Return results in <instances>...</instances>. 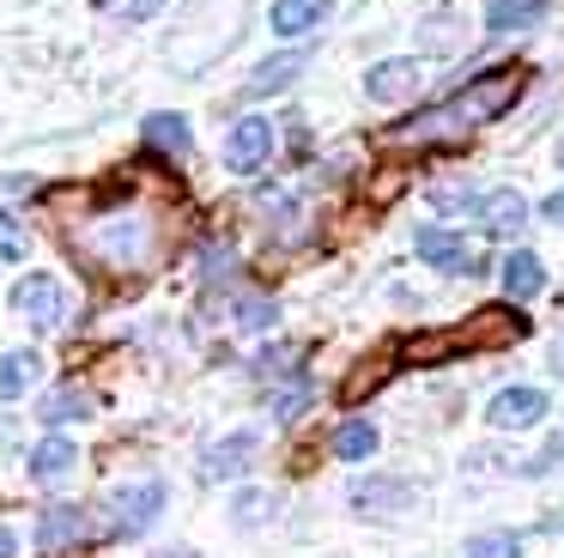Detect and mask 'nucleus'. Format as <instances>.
<instances>
[{
  "label": "nucleus",
  "mask_w": 564,
  "mask_h": 558,
  "mask_svg": "<svg viewBox=\"0 0 564 558\" xmlns=\"http://www.w3.org/2000/svg\"><path fill=\"white\" fill-rule=\"evenodd\" d=\"M516 92H522V67H491V73H479L467 92L443 97L437 109L389 128V140L406 146V140H455V133H474V128H486V121H498L503 109L516 104Z\"/></svg>",
  "instance_id": "obj_1"
},
{
  "label": "nucleus",
  "mask_w": 564,
  "mask_h": 558,
  "mask_svg": "<svg viewBox=\"0 0 564 558\" xmlns=\"http://www.w3.org/2000/svg\"><path fill=\"white\" fill-rule=\"evenodd\" d=\"M74 243L98 267H110V273H140V267H152V255H159V225H152V213H140V206H116V213H98L91 225H79Z\"/></svg>",
  "instance_id": "obj_2"
},
{
  "label": "nucleus",
  "mask_w": 564,
  "mask_h": 558,
  "mask_svg": "<svg viewBox=\"0 0 564 558\" xmlns=\"http://www.w3.org/2000/svg\"><path fill=\"white\" fill-rule=\"evenodd\" d=\"M164 480H134V485H116L110 492V534L116 540H134V534H147L152 522L164 516Z\"/></svg>",
  "instance_id": "obj_3"
},
{
  "label": "nucleus",
  "mask_w": 564,
  "mask_h": 558,
  "mask_svg": "<svg viewBox=\"0 0 564 558\" xmlns=\"http://www.w3.org/2000/svg\"><path fill=\"white\" fill-rule=\"evenodd\" d=\"M13 310L25 315L31 328H43V334H50V328L67 322V286L55 273H25L13 286Z\"/></svg>",
  "instance_id": "obj_4"
},
{
  "label": "nucleus",
  "mask_w": 564,
  "mask_h": 558,
  "mask_svg": "<svg viewBox=\"0 0 564 558\" xmlns=\"http://www.w3.org/2000/svg\"><path fill=\"white\" fill-rule=\"evenodd\" d=\"M268 158H273V121L268 116H243L225 133V170L231 176H256Z\"/></svg>",
  "instance_id": "obj_5"
},
{
  "label": "nucleus",
  "mask_w": 564,
  "mask_h": 558,
  "mask_svg": "<svg viewBox=\"0 0 564 558\" xmlns=\"http://www.w3.org/2000/svg\"><path fill=\"white\" fill-rule=\"evenodd\" d=\"M486 419L498 425V431H528V425L546 419V395H540V388H528V383L498 388V395H491V407H486Z\"/></svg>",
  "instance_id": "obj_6"
},
{
  "label": "nucleus",
  "mask_w": 564,
  "mask_h": 558,
  "mask_svg": "<svg viewBox=\"0 0 564 558\" xmlns=\"http://www.w3.org/2000/svg\"><path fill=\"white\" fill-rule=\"evenodd\" d=\"M419 85H425V67H419V61H377V67L365 73V92L377 97V104H406V97H419Z\"/></svg>",
  "instance_id": "obj_7"
},
{
  "label": "nucleus",
  "mask_w": 564,
  "mask_h": 558,
  "mask_svg": "<svg viewBox=\"0 0 564 558\" xmlns=\"http://www.w3.org/2000/svg\"><path fill=\"white\" fill-rule=\"evenodd\" d=\"M413 249H419V261H431V267H443V273H474V249H467V237H455V230H443V225H425L413 237Z\"/></svg>",
  "instance_id": "obj_8"
},
{
  "label": "nucleus",
  "mask_w": 564,
  "mask_h": 558,
  "mask_svg": "<svg viewBox=\"0 0 564 558\" xmlns=\"http://www.w3.org/2000/svg\"><path fill=\"white\" fill-rule=\"evenodd\" d=\"M91 534V516L79 504H50L37 516V546L43 552H67V546H79Z\"/></svg>",
  "instance_id": "obj_9"
},
{
  "label": "nucleus",
  "mask_w": 564,
  "mask_h": 558,
  "mask_svg": "<svg viewBox=\"0 0 564 558\" xmlns=\"http://www.w3.org/2000/svg\"><path fill=\"white\" fill-rule=\"evenodd\" d=\"M256 449H261V437L256 431H231V437H219V443L200 455V480H237V473L256 461Z\"/></svg>",
  "instance_id": "obj_10"
},
{
  "label": "nucleus",
  "mask_w": 564,
  "mask_h": 558,
  "mask_svg": "<svg viewBox=\"0 0 564 558\" xmlns=\"http://www.w3.org/2000/svg\"><path fill=\"white\" fill-rule=\"evenodd\" d=\"M474 213H479V225H486L491 237H516V230L528 225V201H522L516 189H491V194H479Z\"/></svg>",
  "instance_id": "obj_11"
},
{
  "label": "nucleus",
  "mask_w": 564,
  "mask_h": 558,
  "mask_svg": "<svg viewBox=\"0 0 564 558\" xmlns=\"http://www.w3.org/2000/svg\"><path fill=\"white\" fill-rule=\"evenodd\" d=\"M74 468H79V443H74V437H43V443L31 449V480H37V485L67 480Z\"/></svg>",
  "instance_id": "obj_12"
},
{
  "label": "nucleus",
  "mask_w": 564,
  "mask_h": 558,
  "mask_svg": "<svg viewBox=\"0 0 564 558\" xmlns=\"http://www.w3.org/2000/svg\"><path fill=\"white\" fill-rule=\"evenodd\" d=\"M310 67V55L304 49H292V55H273V61H261L256 73H249V85H243V97H268V92H285V85L297 79V73Z\"/></svg>",
  "instance_id": "obj_13"
},
{
  "label": "nucleus",
  "mask_w": 564,
  "mask_h": 558,
  "mask_svg": "<svg viewBox=\"0 0 564 558\" xmlns=\"http://www.w3.org/2000/svg\"><path fill=\"white\" fill-rule=\"evenodd\" d=\"M322 19H328V0H273V12H268L273 36H304Z\"/></svg>",
  "instance_id": "obj_14"
},
{
  "label": "nucleus",
  "mask_w": 564,
  "mask_h": 558,
  "mask_svg": "<svg viewBox=\"0 0 564 558\" xmlns=\"http://www.w3.org/2000/svg\"><path fill=\"white\" fill-rule=\"evenodd\" d=\"M540 286H546V267H540L534 249H510V255H503V291H510L516 303H528Z\"/></svg>",
  "instance_id": "obj_15"
},
{
  "label": "nucleus",
  "mask_w": 564,
  "mask_h": 558,
  "mask_svg": "<svg viewBox=\"0 0 564 558\" xmlns=\"http://www.w3.org/2000/svg\"><path fill=\"white\" fill-rule=\"evenodd\" d=\"M546 0H486L491 31H534V24H546Z\"/></svg>",
  "instance_id": "obj_16"
},
{
  "label": "nucleus",
  "mask_w": 564,
  "mask_h": 558,
  "mask_svg": "<svg viewBox=\"0 0 564 558\" xmlns=\"http://www.w3.org/2000/svg\"><path fill=\"white\" fill-rule=\"evenodd\" d=\"M43 376V358L31 346H19V352H7L0 358V400H19V395H31V383Z\"/></svg>",
  "instance_id": "obj_17"
},
{
  "label": "nucleus",
  "mask_w": 564,
  "mask_h": 558,
  "mask_svg": "<svg viewBox=\"0 0 564 558\" xmlns=\"http://www.w3.org/2000/svg\"><path fill=\"white\" fill-rule=\"evenodd\" d=\"M43 425H74V419H91V395L79 383H62L55 395H43Z\"/></svg>",
  "instance_id": "obj_18"
},
{
  "label": "nucleus",
  "mask_w": 564,
  "mask_h": 558,
  "mask_svg": "<svg viewBox=\"0 0 564 558\" xmlns=\"http://www.w3.org/2000/svg\"><path fill=\"white\" fill-rule=\"evenodd\" d=\"M147 146H159V152L183 158L188 146H195V133H188V116H171V109H159V116H147Z\"/></svg>",
  "instance_id": "obj_19"
},
{
  "label": "nucleus",
  "mask_w": 564,
  "mask_h": 558,
  "mask_svg": "<svg viewBox=\"0 0 564 558\" xmlns=\"http://www.w3.org/2000/svg\"><path fill=\"white\" fill-rule=\"evenodd\" d=\"M334 455H340V461H370V455H377V425H370V419H346L340 431H334Z\"/></svg>",
  "instance_id": "obj_20"
},
{
  "label": "nucleus",
  "mask_w": 564,
  "mask_h": 558,
  "mask_svg": "<svg viewBox=\"0 0 564 558\" xmlns=\"http://www.w3.org/2000/svg\"><path fill=\"white\" fill-rule=\"evenodd\" d=\"M406 497H413V492H406V480H358L352 485V504L358 509H401Z\"/></svg>",
  "instance_id": "obj_21"
},
{
  "label": "nucleus",
  "mask_w": 564,
  "mask_h": 558,
  "mask_svg": "<svg viewBox=\"0 0 564 558\" xmlns=\"http://www.w3.org/2000/svg\"><path fill=\"white\" fill-rule=\"evenodd\" d=\"M280 322V303L273 298H261V291H243V298H237V328H243V334H261V328H273Z\"/></svg>",
  "instance_id": "obj_22"
},
{
  "label": "nucleus",
  "mask_w": 564,
  "mask_h": 558,
  "mask_svg": "<svg viewBox=\"0 0 564 558\" xmlns=\"http://www.w3.org/2000/svg\"><path fill=\"white\" fill-rule=\"evenodd\" d=\"M273 516V492H237L231 497V522L237 528H261Z\"/></svg>",
  "instance_id": "obj_23"
},
{
  "label": "nucleus",
  "mask_w": 564,
  "mask_h": 558,
  "mask_svg": "<svg viewBox=\"0 0 564 558\" xmlns=\"http://www.w3.org/2000/svg\"><path fill=\"white\" fill-rule=\"evenodd\" d=\"M467 558H522V540H516V534H474V540H467Z\"/></svg>",
  "instance_id": "obj_24"
},
{
  "label": "nucleus",
  "mask_w": 564,
  "mask_h": 558,
  "mask_svg": "<svg viewBox=\"0 0 564 558\" xmlns=\"http://www.w3.org/2000/svg\"><path fill=\"white\" fill-rule=\"evenodd\" d=\"M304 407H310V383H285L280 395H273V419H280V425H292Z\"/></svg>",
  "instance_id": "obj_25"
},
{
  "label": "nucleus",
  "mask_w": 564,
  "mask_h": 558,
  "mask_svg": "<svg viewBox=\"0 0 564 558\" xmlns=\"http://www.w3.org/2000/svg\"><path fill=\"white\" fill-rule=\"evenodd\" d=\"M25 225H19L13 213H0V261H25Z\"/></svg>",
  "instance_id": "obj_26"
},
{
  "label": "nucleus",
  "mask_w": 564,
  "mask_h": 558,
  "mask_svg": "<svg viewBox=\"0 0 564 558\" xmlns=\"http://www.w3.org/2000/svg\"><path fill=\"white\" fill-rule=\"evenodd\" d=\"M159 12H164V0H110V19H128V24L159 19Z\"/></svg>",
  "instance_id": "obj_27"
},
{
  "label": "nucleus",
  "mask_w": 564,
  "mask_h": 558,
  "mask_svg": "<svg viewBox=\"0 0 564 558\" xmlns=\"http://www.w3.org/2000/svg\"><path fill=\"white\" fill-rule=\"evenodd\" d=\"M474 201H479L474 189H431V206H437V213H474Z\"/></svg>",
  "instance_id": "obj_28"
},
{
  "label": "nucleus",
  "mask_w": 564,
  "mask_h": 558,
  "mask_svg": "<svg viewBox=\"0 0 564 558\" xmlns=\"http://www.w3.org/2000/svg\"><path fill=\"white\" fill-rule=\"evenodd\" d=\"M558 461H564V437H558V443L546 449V455H534V461H528L522 473H546V468H558Z\"/></svg>",
  "instance_id": "obj_29"
},
{
  "label": "nucleus",
  "mask_w": 564,
  "mask_h": 558,
  "mask_svg": "<svg viewBox=\"0 0 564 558\" xmlns=\"http://www.w3.org/2000/svg\"><path fill=\"white\" fill-rule=\"evenodd\" d=\"M0 558H19V534L13 528H0Z\"/></svg>",
  "instance_id": "obj_30"
},
{
  "label": "nucleus",
  "mask_w": 564,
  "mask_h": 558,
  "mask_svg": "<svg viewBox=\"0 0 564 558\" xmlns=\"http://www.w3.org/2000/svg\"><path fill=\"white\" fill-rule=\"evenodd\" d=\"M546 218H552V225H564V189H558V194H552V201H546Z\"/></svg>",
  "instance_id": "obj_31"
},
{
  "label": "nucleus",
  "mask_w": 564,
  "mask_h": 558,
  "mask_svg": "<svg viewBox=\"0 0 564 558\" xmlns=\"http://www.w3.org/2000/svg\"><path fill=\"white\" fill-rule=\"evenodd\" d=\"M552 371L564 376V334H558V346H552Z\"/></svg>",
  "instance_id": "obj_32"
},
{
  "label": "nucleus",
  "mask_w": 564,
  "mask_h": 558,
  "mask_svg": "<svg viewBox=\"0 0 564 558\" xmlns=\"http://www.w3.org/2000/svg\"><path fill=\"white\" fill-rule=\"evenodd\" d=\"M159 558H195V552H188V546H171V552H159Z\"/></svg>",
  "instance_id": "obj_33"
}]
</instances>
